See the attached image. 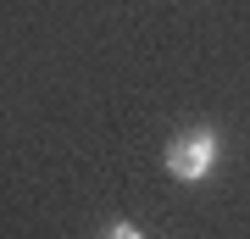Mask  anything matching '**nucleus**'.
I'll use <instances>...</instances> for the list:
<instances>
[{"instance_id":"f257e3e1","label":"nucleus","mask_w":250,"mask_h":239,"mask_svg":"<svg viewBox=\"0 0 250 239\" xmlns=\"http://www.w3.org/2000/svg\"><path fill=\"white\" fill-rule=\"evenodd\" d=\"M217 161H223V139L206 123L172 133V139L161 145V167H167V178H178V184H206V178L217 173Z\"/></svg>"},{"instance_id":"f03ea898","label":"nucleus","mask_w":250,"mask_h":239,"mask_svg":"<svg viewBox=\"0 0 250 239\" xmlns=\"http://www.w3.org/2000/svg\"><path fill=\"white\" fill-rule=\"evenodd\" d=\"M100 239H145V234L134 228V222H111V228H106V234H100Z\"/></svg>"}]
</instances>
